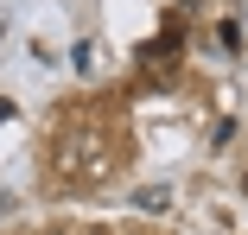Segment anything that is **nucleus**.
<instances>
[{"mask_svg": "<svg viewBox=\"0 0 248 235\" xmlns=\"http://www.w3.org/2000/svg\"><path fill=\"white\" fill-rule=\"evenodd\" d=\"M0 210H7V204H0Z\"/></svg>", "mask_w": 248, "mask_h": 235, "instance_id": "nucleus-1", "label": "nucleus"}]
</instances>
